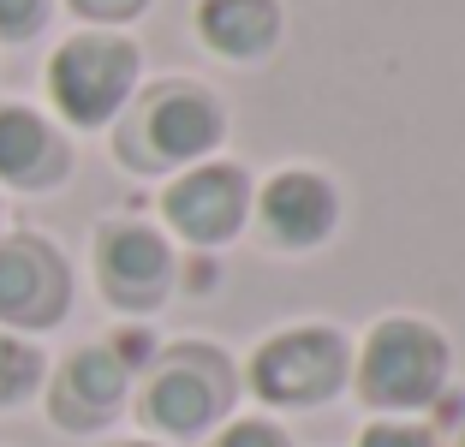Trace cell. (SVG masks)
Returning a JSON list of instances; mask_svg holds the SVG:
<instances>
[{
    "mask_svg": "<svg viewBox=\"0 0 465 447\" xmlns=\"http://www.w3.org/2000/svg\"><path fill=\"white\" fill-rule=\"evenodd\" d=\"M78 18H90V25H132L150 0H66Z\"/></svg>",
    "mask_w": 465,
    "mask_h": 447,
    "instance_id": "obj_17",
    "label": "cell"
},
{
    "mask_svg": "<svg viewBox=\"0 0 465 447\" xmlns=\"http://www.w3.org/2000/svg\"><path fill=\"white\" fill-rule=\"evenodd\" d=\"M96 286L120 316H150L179 286V257L150 221H102L96 227Z\"/></svg>",
    "mask_w": 465,
    "mask_h": 447,
    "instance_id": "obj_6",
    "label": "cell"
},
{
    "mask_svg": "<svg viewBox=\"0 0 465 447\" xmlns=\"http://www.w3.org/2000/svg\"><path fill=\"white\" fill-rule=\"evenodd\" d=\"M114 447H167V442H143V435H137V442H114Z\"/></svg>",
    "mask_w": 465,
    "mask_h": 447,
    "instance_id": "obj_18",
    "label": "cell"
},
{
    "mask_svg": "<svg viewBox=\"0 0 465 447\" xmlns=\"http://www.w3.org/2000/svg\"><path fill=\"white\" fill-rule=\"evenodd\" d=\"M281 0H197V42L232 66H257L281 48Z\"/></svg>",
    "mask_w": 465,
    "mask_h": 447,
    "instance_id": "obj_12",
    "label": "cell"
},
{
    "mask_svg": "<svg viewBox=\"0 0 465 447\" xmlns=\"http://www.w3.org/2000/svg\"><path fill=\"white\" fill-rule=\"evenodd\" d=\"M203 447H292V435L274 418H227L215 435H203Z\"/></svg>",
    "mask_w": 465,
    "mask_h": 447,
    "instance_id": "obj_15",
    "label": "cell"
},
{
    "mask_svg": "<svg viewBox=\"0 0 465 447\" xmlns=\"http://www.w3.org/2000/svg\"><path fill=\"white\" fill-rule=\"evenodd\" d=\"M42 382H48V358H42V346H36V340H25V334H6V328H0V412L25 406Z\"/></svg>",
    "mask_w": 465,
    "mask_h": 447,
    "instance_id": "obj_13",
    "label": "cell"
},
{
    "mask_svg": "<svg viewBox=\"0 0 465 447\" xmlns=\"http://www.w3.org/2000/svg\"><path fill=\"white\" fill-rule=\"evenodd\" d=\"M358 447H441V435L418 418H370L358 430Z\"/></svg>",
    "mask_w": 465,
    "mask_h": 447,
    "instance_id": "obj_14",
    "label": "cell"
},
{
    "mask_svg": "<svg viewBox=\"0 0 465 447\" xmlns=\"http://www.w3.org/2000/svg\"><path fill=\"white\" fill-rule=\"evenodd\" d=\"M72 174V149L60 125H48L25 102H0V185L13 191H54Z\"/></svg>",
    "mask_w": 465,
    "mask_h": 447,
    "instance_id": "obj_11",
    "label": "cell"
},
{
    "mask_svg": "<svg viewBox=\"0 0 465 447\" xmlns=\"http://www.w3.org/2000/svg\"><path fill=\"white\" fill-rule=\"evenodd\" d=\"M239 370L209 340H173L150 358L137 388V423L155 442H203L232 418Z\"/></svg>",
    "mask_w": 465,
    "mask_h": 447,
    "instance_id": "obj_2",
    "label": "cell"
},
{
    "mask_svg": "<svg viewBox=\"0 0 465 447\" xmlns=\"http://www.w3.org/2000/svg\"><path fill=\"white\" fill-rule=\"evenodd\" d=\"M137 78H143V55L132 36L78 30L48 60V102L66 125L96 132V125H114L125 114V102L137 95Z\"/></svg>",
    "mask_w": 465,
    "mask_h": 447,
    "instance_id": "obj_4",
    "label": "cell"
},
{
    "mask_svg": "<svg viewBox=\"0 0 465 447\" xmlns=\"http://www.w3.org/2000/svg\"><path fill=\"white\" fill-rule=\"evenodd\" d=\"M72 311V269L54 239L6 233L0 239V328L6 334H48Z\"/></svg>",
    "mask_w": 465,
    "mask_h": 447,
    "instance_id": "obj_8",
    "label": "cell"
},
{
    "mask_svg": "<svg viewBox=\"0 0 465 447\" xmlns=\"http://www.w3.org/2000/svg\"><path fill=\"white\" fill-rule=\"evenodd\" d=\"M245 382L262 406H274V412L329 406L334 393L352 382V340L329 323H292L251 353Z\"/></svg>",
    "mask_w": 465,
    "mask_h": 447,
    "instance_id": "obj_5",
    "label": "cell"
},
{
    "mask_svg": "<svg viewBox=\"0 0 465 447\" xmlns=\"http://www.w3.org/2000/svg\"><path fill=\"white\" fill-rule=\"evenodd\" d=\"M453 447H465V430H460V435H453Z\"/></svg>",
    "mask_w": 465,
    "mask_h": 447,
    "instance_id": "obj_19",
    "label": "cell"
},
{
    "mask_svg": "<svg viewBox=\"0 0 465 447\" xmlns=\"http://www.w3.org/2000/svg\"><path fill=\"white\" fill-rule=\"evenodd\" d=\"M453 346L424 316H382L352 358V382L376 418H418L448 393Z\"/></svg>",
    "mask_w": 465,
    "mask_h": 447,
    "instance_id": "obj_3",
    "label": "cell"
},
{
    "mask_svg": "<svg viewBox=\"0 0 465 447\" xmlns=\"http://www.w3.org/2000/svg\"><path fill=\"white\" fill-rule=\"evenodd\" d=\"M251 174L239 162H197L185 167V174L167 179L162 191V221L173 239H185L192 251H221V244H232L239 233H245L251 221Z\"/></svg>",
    "mask_w": 465,
    "mask_h": 447,
    "instance_id": "obj_7",
    "label": "cell"
},
{
    "mask_svg": "<svg viewBox=\"0 0 465 447\" xmlns=\"http://www.w3.org/2000/svg\"><path fill=\"white\" fill-rule=\"evenodd\" d=\"M221 137H227V108L192 78L150 84L132 95L114 125V155L132 174H185L197 162H215Z\"/></svg>",
    "mask_w": 465,
    "mask_h": 447,
    "instance_id": "obj_1",
    "label": "cell"
},
{
    "mask_svg": "<svg viewBox=\"0 0 465 447\" xmlns=\"http://www.w3.org/2000/svg\"><path fill=\"white\" fill-rule=\"evenodd\" d=\"M132 400V370L102 346H78L72 358H60V370L48 376V418L66 435H96Z\"/></svg>",
    "mask_w": 465,
    "mask_h": 447,
    "instance_id": "obj_10",
    "label": "cell"
},
{
    "mask_svg": "<svg viewBox=\"0 0 465 447\" xmlns=\"http://www.w3.org/2000/svg\"><path fill=\"white\" fill-rule=\"evenodd\" d=\"M251 215H257V233L274 251L299 257V251H316V244L334 239V227H341V191L316 167H281L251 197Z\"/></svg>",
    "mask_w": 465,
    "mask_h": 447,
    "instance_id": "obj_9",
    "label": "cell"
},
{
    "mask_svg": "<svg viewBox=\"0 0 465 447\" xmlns=\"http://www.w3.org/2000/svg\"><path fill=\"white\" fill-rule=\"evenodd\" d=\"M48 25V0H0V42H30Z\"/></svg>",
    "mask_w": 465,
    "mask_h": 447,
    "instance_id": "obj_16",
    "label": "cell"
}]
</instances>
